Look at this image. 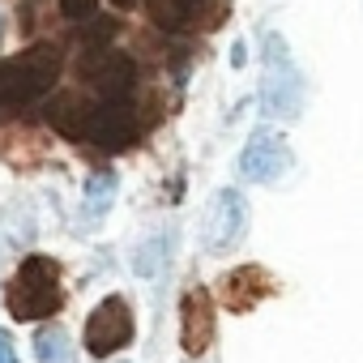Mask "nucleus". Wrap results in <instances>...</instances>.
<instances>
[{
  "mask_svg": "<svg viewBox=\"0 0 363 363\" xmlns=\"http://www.w3.org/2000/svg\"><path fill=\"white\" fill-rule=\"evenodd\" d=\"M60 13L69 22H86V18L99 13V0H60Z\"/></svg>",
  "mask_w": 363,
  "mask_h": 363,
  "instance_id": "2eb2a0df",
  "label": "nucleus"
},
{
  "mask_svg": "<svg viewBox=\"0 0 363 363\" xmlns=\"http://www.w3.org/2000/svg\"><path fill=\"white\" fill-rule=\"evenodd\" d=\"M274 291V278H269V269H261V265H244V269H235V274H227L223 278V299H227V308L231 312H248L257 299H265Z\"/></svg>",
  "mask_w": 363,
  "mask_h": 363,
  "instance_id": "9b49d317",
  "label": "nucleus"
},
{
  "mask_svg": "<svg viewBox=\"0 0 363 363\" xmlns=\"http://www.w3.org/2000/svg\"><path fill=\"white\" fill-rule=\"evenodd\" d=\"M116 5H120V9H133V5H141V0H116Z\"/></svg>",
  "mask_w": 363,
  "mask_h": 363,
  "instance_id": "f3484780",
  "label": "nucleus"
},
{
  "mask_svg": "<svg viewBox=\"0 0 363 363\" xmlns=\"http://www.w3.org/2000/svg\"><path fill=\"white\" fill-rule=\"evenodd\" d=\"M295 167V154H291V141L278 133V128H257L240 154V171L252 184H278V179Z\"/></svg>",
  "mask_w": 363,
  "mask_h": 363,
  "instance_id": "39448f33",
  "label": "nucleus"
},
{
  "mask_svg": "<svg viewBox=\"0 0 363 363\" xmlns=\"http://www.w3.org/2000/svg\"><path fill=\"white\" fill-rule=\"evenodd\" d=\"M116 201V171H94L86 179V218L99 223Z\"/></svg>",
  "mask_w": 363,
  "mask_h": 363,
  "instance_id": "ddd939ff",
  "label": "nucleus"
},
{
  "mask_svg": "<svg viewBox=\"0 0 363 363\" xmlns=\"http://www.w3.org/2000/svg\"><path fill=\"white\" fill-rule=\"evenodd\" d=\"M141 133L137 124V107L128 99H103V103H90V120H86V141L103 145V150H124L133 145Z\"/></svg>",
  "mask_w": 363,
  "mask_h": 363,
  "instance_id": "0eeeda50",
  "label": "nucleus"
},
{
  "mask_svg": "<svg viewBox=\"0 0 363 363\" xmlns=\"http://www.w3.org/2000/svg\"><path fill=\"white\" fill-rule=\"evenodd\" d=\"M0 363H18V350H13V337L0 329Z\"/></svg>",
  "mask_w": 363,
  "mask_h": 363,
  "instance_id": "dca6fc26",
  "label": "nucleus"
},
{
  "mask_svg": "<svg viewBox=\"0 0 363 363\" xmlns=\"http://www.w3.org/2000/svg\"><path fill=\"white\" fill-rule=\"evenodd\" d=\"M86 120H90V103H82L77 94H60L48 107V124L69 141H86Z\"/></svg>",
  "mask_w": 363,
  "mask_h": 363,
  "instance_id": "f8f14e48",
  "label": "nucleus"
},
{
  "mask_svg": "<svg viewBox=\"0 0 363 363\" xmlns=\"http://www.w3.org/2000/svg\"><path fill=\"white\" fill-rule=\"evenodd\" d=\"M56 77H60V52L52 43H39L0 60V116L43 99L56 86Z\"/></svg>",
  "mask_w": 363,
  "mask_h": 363,
  "instance_id": "f257e3e1",
  "label": "nucleus"
},
{
  "mask_svg": "<svg viewBox=\"0 0 363 363\" xmlns=\"http://www.w3.org/2000/svg\"><path fill=\"white\" fill-rule=\"evenodd\" d=\"M179 342H184L189 354H206L214 342V303H210V291H201V286L184 291V303H179Z\"/></svg>",
  "mask_w": 363,
  "mask_h": 363,
  "instance_id": "1a4fd4ad",
  "label": "nucleus"
},
{
  "mask_svg": "<svg viewBox=\"0 0 363 363\" xmlns=\"http://www.w3.org/2000/svg\"><path fill=\"white\" fill-rule=\"evenodd\" d=\"M248 231V201L244 193L235 189H218L206 206V218H201V240H206V252H227L244 240Z\"/></svg>",
  "mask_w": 363,
  "mask_h": 363,
  "instance_id": "20e7f679",
  "label": "nucleus"
},
{
  "mask_svg": "<svg viewBox=\"0 0 363 363\" xmlns=\"http://www.w3.org/2000/svg\"><path fill=\"white\" fill-rule=\"evenodd\" d=\"M299 99H303V86H299V69H295V56H291L286 39L265 35V48H261V111L274 116V120H291V116H299Z\"/></svg>",
  "mask_w": 363,
  "mask_h": 363,
  "instance_id": "7ed1b4c3",
  "label": "nucleus"
},
{
  "mask_svg": "<svg viewBox=\"0 0 363 363\" xmlns=\"http://www.w3.org/2000/svg\"><path fill=\"white\" fill-rule=\"evenodd\" d=\"M35 354L39 363H73V346L65 329H39L35 333Z\"/></svg>",
  "mask_w": 363,
  "mask_h": 363,
  "instance_id": "4468645a",
  "label": "nucleus"
},
{
  "mask_svg": "<svg viewBox=\"0 0 363 363\" xmlns=\"http://www.w3.org/2000/svg\"><path fill=\"white\" fill-rule=\"evenodd\" d=\"M77 69H82V77H86L103 99H124L128 86H133V60H128L124 52H111V48L86 52Z\"/></svg>",
  "mask_w": 363,
  "mask_h": 363,
  "instance_id": "6e6552de",
  "label": "nucleus"
},
{
  "mask_svg": "<svg viewBox=\"0 0 363 363\" xmlns=\"http://www.w3.org/2000/svg\"><path fill=\"white\" fill-rule=\"evenodd\" d=\"M223 9V0H150V22L162 30H189L197 22H210Z\"/></svg>",
  "mask_w": 363,
  "mask_h": 363,
  "instance_id": "9d476101",
  "label": "nucleus"
},
{
  "mask_svg": "<svg viewBox=\"0 0 363 363\" xmlns=\"http://www.w3.org/2000/svg\"><path fill=\"white\" fill-rule=\"evenodd\" d=\"M5 303H9V316H13V320H43V316H56L60 303H65L60 265H56L52 257H26L22 269L13 274L9 291H5Z\"/></svg>",
  "mask_w": 363,
  "mask_h": 363,
  "instance_id": "f03ea898",
  "label": "nucleus"
},
{
  "mask_svg": "<svg viewBox=\"0 0 363 363\" xmlns=\"http://www.w3.org/2000/svg\"><path fill=\"white\" fill-rule=\"evenodd\" d=\"M133 342V308L124 295H107L90 316H86V350L94 359H107Z\"/></svg>",
  "mask_w": 363,
  "mask_h": 363,
  "instance_id": "423d86ee",
  "label": "nucleus"
}]
</instances>
